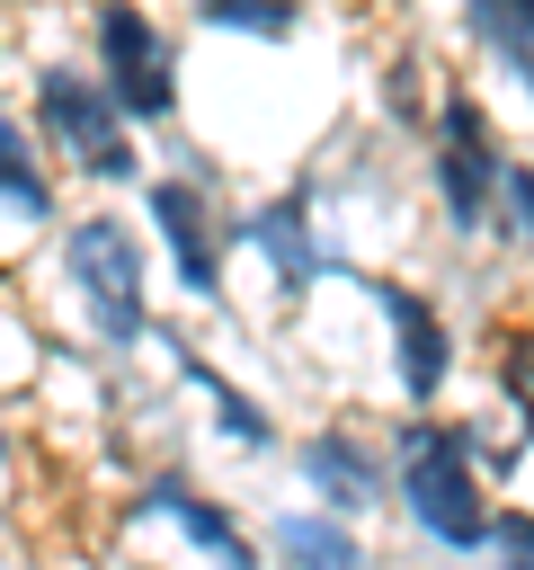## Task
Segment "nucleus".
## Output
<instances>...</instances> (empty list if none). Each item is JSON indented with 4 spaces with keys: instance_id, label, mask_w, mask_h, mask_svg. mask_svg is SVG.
<instances>
[{
    "instance_id": "2eb2a0df",
    "label": "nucleus",
    "mask_w": 534,
    "mask_h": 570,
    "mask_svg": "<svg viewBox=\"0 0 534 570\" xmlns=\"http://www.w3.org/2000/svg\"><path fill=\"white\" fill-rule=\"evenodd\" d=\"M196 27H214V36H249V45H294L303 36V0H205V9H187Z\"/></svg>"
},
{
    "instance_id": "6ab92c4d",
    "label": "nucleus",
    "mask_w": 534,
    "mask_h": 570,
    "mask_svg": "<svg viewBox=\"0 0 534 570\" xmlns=\"http://www.w3.org/2000/svg\"><path fill=\"white\" fill-rule=\"evenodd\" d=\"M0 454H9V436H0Z\"/></svg>"
},
{
    "instance_id": "1a4fd4ad",
    "label": "nucleus",
    "mask_w": 534,
    "mask_h": 570,
    "mask_svg": "<svg viewBox=\"0 0 534 570\" xmlns=\"http://www.w3.org/2000/svg\"><path fill=\"white\" fill-rule=\"evenodd\" d=\"M231 240L267 258V276H276V303H303L320 276H356V267H347V249H338V240L320 232V214H312V178H294L285 196H258V205H240V214H231Z\"/></svg>"
},
{
    "instance_id": "9d476101",
    "label": "nucleus",
    "mask_w": 534,
    "mask_h": 570,
    "mask_svg": "<svg viewBox=\"0 0 534 570\" xmlns=\"http://www.w3.org/2000/svg\"><path fill=\"white\" fill-rule=\"evenodd\" d=\"M294 472H303V490L320 499V508H338V517H374V508H392V445H383V428H365V419H320V428H303V445H294Z\"/></svg>"
},
{
    "instance_id": "20e7f679",
    "label": "nucleus",
    "mask_w": 534,
    "mask_h": 570,
    "mask_svg": "<svg viewBox=\"0 0 534 570\" xmlns=\"http://www.w3.org/2000/svg\"><path fill=\"white\" fill-rule=\"evenodd\" d=\"M507 142H498V125H490V107H481V89H463V80H445L436 89V116H427V196H436V214H445V232L472 249L481 232H498V178H507Z\"/></svg>"
},
{
    "instance_id": "f03ea898",
    "label": "nucleus",
    "mask_w": 534,
    "mask_h": 570,
    "mask_svg": "<svg viewBox=\"0 0 534 570\" xmlns=\"http://www.w3.org/2000/svg\"><path fill=\"white\" fill-rule=\"evenodd\" d=\"M27 125L44 134V151L98 187H142V125L116 107V89L98 80V62H71V53H44L27 71Z\"/></svg>"
},
{
    "instance_id": "39448f33",
    "label": "nucleus",
    "mask_w": 534,
    "mask_h": 570,
    "mask_svg": "<svg viewBox=\"0 0 534 570\" xmlns=\"http://www.w3.org/2000/svg\"><path fill=\"white\" fill-rule=\"evenodd\" d=\"M142 214H151V240H160V258H169V276H178V294L187 303H205V312H231V214H222V196H214V178L205 169H151L142 178Z\"/></svg>"
},
{
    "instance_id": "7ed1b4c3",
    "label": "nucleus",
    "mask_w": 534,
    "mask_h": 570,
    "mask_svg": "<svg viewBox=\"0 0 534 570\" xmlns=\"http://www.w3.org/2000/svg\"><path fill=\"white\" fill-rule=\"evenodd\" d=\"M62 285L80 294V321L98 356H142L160 312H151V258L125 214H71L62 223Z\"/></svg>"
},
{
    "instance_id": "aec40b11",
    "label": "nucleus",
    "mask_w": 534,
    "mask_h": 570,
    "mask_svg": "<svg viewBox=\"0 0 534 570\" xmlns=\"http://www.w3.org/2000/svg\"><path fill=\"white\" fill-rule=\"evenodd\" d=\"M187 9H205V0H187Z\"/></svg>"
},
{
    "instance_id": "6e6552de",
    "label": "nucleus",
    "mask_w": 534,
    "mask_h": 570,
    "mask_svg": "<svg viewBox=\"0 0 534 570\" xmlns=\"http://www.w3.org/2000/svg\"><path fill=\"white\" fill-rule=\"evenodd\" d=\"M116 517H125V525H169V534H178L187 552H205L214 570H267V534H249V517H240L231 499H214V490H205L196 472H178V463L142 472Z\"/></svg>"
},
{
    "instance_id": "423d86ee",
    "label": "nucleus",
    "mask_w": 534,
    "mask_h": 570,
    "mask_svg": "<svg viewBox=\"0 0 534 570\" xmlns=\"http://www.w3.org/2000/svg\"><path fill=\"white\" fill-rule=\"evenodd\" d=\"M80 27H89V62H98V80L116 89V107H125L142 134H169V125H178V36H169L142 0H89Z\"/></svg>"
},
{
    "instance_id": "0eeeda50",
    "label": "nucleus",
    "mask_w": 534,
    "mask_h": 570,
    "mask_svg": "<svg viewBox=\"0 0 534 570\" xmlns=\"http://www.w3.org/2000/svg\"><path fill=\"white\" fill-rule=\"evenodd\" d=\"M356 294H365L374 321H383L392 392H400L409 410H436V401L454 392V365H463V338H454L445 303H436L427 285H409V276H356Z\"/></svg>"
},
{
    "instance_id": "f257e3e1",
    "label": "nucleus",
    "mask_w": 534,
    "mask_h": 570,
    "mask_svg": "<svg viewBox=\"0 0 534 570\" xmlns=\"http://www.w3.org/2000/svg\"><path fill=\"white\" fill-rule=\"evenodd\" d=\"M392 508L427 552L481 561L490 525H498V490H490V436L454 410H400L392 419Z\"/></svg>"
},
{
    "instance_id": "ddd939ff",
    "label": "nucleus",
    "mask_w": 534,
    "mask_h": 570,
    "mask_svg": "<svg viewBox=\"0 0 534 570\" xmlns=\"http://www.w3.org/2000/svg\"><path fill=\"white\" fill-rule=\"evenodd\" d=\"M0 214L18 232H62V187L44 169V134L27 125V107H0Z\"/></svg>"
},
{
    "instance_id": "9b49d317",
    "label": "nucleus",
    "mask_w": 534,
    "mask_h": 570,
    "mask_svg": "<svg viewBox=\"0 0 534 570\" xmlns=\"http://www.w3.org/2000/svg\"><path fill=\"white\" fill-rule=\"evenodd\" d=\"M151 347L169 356V374H178V383H196V392H205L214 428H222L240 454H276V410H267V401H249V392H240V383H231V374H222V365H214L196 338H178V330H151Z\"/></svg>"
},
{
    "instance_id": "f8f14e48",
    "label": "nucleus",
    "mask_w": 534,
    "mask_h": 570,
    "mask_svg": "<svg viewBox=\"0 0 534 570\" xmlns=\"http://www.w3.org/2000/svg\"><path fill=\"white\" fill-rule=\"evenodd\" d=\"M267 570H383V561L356 534V517H338V508H285V517H267Z\"/></svg>"
},
{
    "instance_id": "dca6fc26",
    "label": "nucleus",
    "mask_w": 534,
    "mask_h": 570,
    "mask_svg": "<svg viewBox=\"0 0 534 570\" xmlns=\"http://www.w3.org/2000/svg\"><path fill=\"white\" fill-rule=\"evenodd\" d=\"M498 232L534 258V160H525V151H516V160H507V178H498Z\"/></svg>"
},
{
    "instance_id": "a211bd4d",
    "label": "nucleus",
    "mask_w": 534,
    "mask_h": 570,
    "mask_svg": "<svg viewBox=\"0 0 534 570\" xmlns=\"http://www.w3.org/2000/svg\"><path fill=\"white\" fill-rule=\"evenodd\" d=\"M116 570H160V561H116Z\"/></svg>"
},
{
    "instance_id": "4468645a",
    "label": "nucleus",
    "mask_w": 534,
    "mask_h": 570,
    "mask_svg": "<svg viewBox=\"0 0 534 570\" xmlns=\"http://www.w3.org/2000/svg\"><path fill=\"white\" fill-rule=\"evenodd\" d=\"M454 18H463V45L490 71H507L534 107V0H454Z\"/></svg>"
},
{
    "instance_id": "f3484780",
    "label": "nucleus",
    "mask_w": 534,
    "mask_h": 570,
    "mask_svg": "<svg viewBox=\"0 0 534 570\" xmlns=\"http://www.w3.org/2000/svg\"><path fill=\"white\" fill-rule=\"evenodd\" d=\"M481 570H534V552H481Z\"/></svg>"
}]
</instances>
